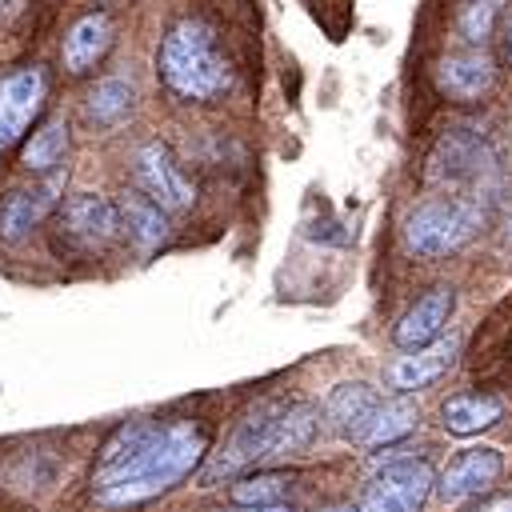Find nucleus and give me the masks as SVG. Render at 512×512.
Masks as SVG:
<instances>
[{
	"mask_svg": "<svg viewBox=\"0 0 512 512\" xmlns=\"http://www.w3.org/2000/svg\"><path fill=\"white\" fill-rule=\"evenodd\" d=\"M44 96H48V76L44 68H20V72H8L0 80V156L24 136V128L40 116L44 108Z\"/></svg>",
	"mask_w": 512,
	"mask_h": 512,
	"instance_id": "7",
	"label": "nucleus"
},
{
	"mask_svg": "<svg viewBox=\"0 0 512 512\" xmlns=\"http://www.w3.org/2000/svg\"><path fill=\"white\" fill-rule=\"evenodd\" d=\"M132 172H136L140 192H144L160 212H184V208H192L196 188H192V180L180 172V164L172 160L168 144H160V140L140 144V148H136V160H132Z\"/></svg>",
	"mask_w": 512,
	"mask_h": 512,
	"instance_id": "5",
	"label": "nucleus"
},
{
	"mask_svg": "<svg viewBox=\"0 0 512 512\" xmlns=\"http://www.w3.org/2000/svg\"><path fill=\"white\" fill-rule=\"evenodd\" d=\"M64 152H68V124H64L60 116H52V120H44L36 132H28V140H24V148H20V164H24L28 172H48V168L60 164Z\"/></svg>",
	"mask_w": 512,
	"mask_h": 512,
	"instance_id": "21",
	"label": "nucleus"
},
{
	"mask_svg": "<svg viewBox=\"0 0 512 512\" xmlns=\"http://www.w3.org/2000/svg\"><path fill=\"white\" fill-rule=\"evenodd\" d=\"M492 84H496V64L484 48L448 52L436 68V88L452 100H480Z\"/></svg>",
	"mask_w": 512,
	"mask_h": 512,
	"instance_id": "15",
	"label": "nucleus"
},
{
	"mask_svg": "<svg viewBox=\"0 0 512 512\" xmlns=\"http://www.w3.org/2000/svg\"><path fill=\"white\" fill-rule=\"evenodd\" d=\"M504 416V400L496 392H456L440 404V424L452 436H476Z\"/></svg>",
	"mask_w": 512,
	"mask_h": 512,
	"instance_id": "17",
	"label": "nucleus"
},
{
	"mask_svg": "<svg viewBox=\"0 0 512 512\" xmlns=\"http://www.w3.org/2000/svg\"><path fill=\"white\" fill-rule=\"evenodd\" d=\"M112 40H116V24H112L108 12H88V16H80V20L68 28L64 44H60L64 72H68V76H88V72L108 56Z\"/></svg>",
	"mask_w": 512,
	"mask_h": 512,
	"instance_id": "14",
	"label": "nucleus"
},
{
	"mask_svg": "<svg viewBox=\"0 0 512 512\" xmlns=\"http://www.w3.org/2000/svg\"><path fill=\"white\" fill-rule=\"evenodd\" d=\"M120 220H124V232L136 240V248L152 252L156 244H164L168 236V224H164V212L148 200V196H124L120 200Z\"/></svg>",
	"mask_w": 512,
	"mask_h": 512,
	"instance_id": "22",
	"label": "nucleus"
},
{
	"mask_svg": "<svg viewBox=\"0 0 512 512\" xmlns=\"http://www.w3.org/2000/svg\"><path fill=\"white\" fill-rule=\"evenodd\" d=\"M484 224V204L476 196H432L416 204L404 220V240L416 256H448L464 248Z\"/></svg>",
	"mask_w": 512,
	"mask_h": 512,
	"instance_id": "3",
	"label": "nucleus"
},
{
	"mask_svg": "<svg viewBox=\"0 0 512 512\" xmlns=\"http://www.w3.org/2000/svg\"><path fill=\"white\" fill-rule=\"evenodd\" d=\"M376 408H380V392L372 384H364V380L336 384L328 392V400H324V416H328V424L344 440H360L364 428H368V420L376 416Z\"/></svg>",
	"mask_w": 512,
	"mask_h": 512,
	"instance_id": "16",
	"label": "nucleus"
},
{
	"mask_svg": "<svg viewBox=\"0 0 512 512\" xmlns=\"http://www.w3.org/2000/svg\"><path fill=\"white\" fill-rule=\"evenodd\" d=\"M156 72H160V84L176 100H188V104L216 100L232 84V68L216 44L212 24L196 16H184L164 32L156 48Z\"/></svg>",
	"mask_w": 512,
	"mask_h": 512,
	"instance_id": "2",
	"label": "nucleus"
},
{
	"mask_svg": "<svg viewBox=\"0 0 512 512\" xmlns=\"http://www.w3.org/2000/svg\"><path fill=\"white\" fill-rule=\"evenodd\" d=\"M60 232L64 240H72L76 248H104L124 232L120 220V204H112L100 192H76L56 208Z\"/></svg>",
	"mask_w": 512,
	"mask_h": 512,
	"instance_id": "6",
	"label": "nucleus"
},
{
	"mask_svg": "<svg viewBox=\"0 0 512 512\" xmlns=\"http://www.w3.org/2000/svg\"><path fill=\"white\" fill-rule=\"evenodd\" d=\"M504 48H508V64H512V24H508V40H504Z\"/></svg>",
	"mask_w": 512,
	"mask_h": 512,
	"instance_id": "28",
	"label": "nucleus"
},
{
	"mask_svg": "<svg viewBox=\"0 0 512 512\" xmlns=\"http://www.w3.org/2000/svg\"><path fill=\"white\" fill-rule=\"evenodd\" d=\"M476 512H512V496H496V500H488V504H480Z\"/></svg>",
	"mask_w": 512,
	"mask_h": 512,
	"instance_id": "26",
	"label": "nucleus"
},
{
	"mask_svg": "<svg viewBox=\"0 0 512 512\" xmlns=\"http://www.w3.org/2000/svg\"><path fill=\"white\" fill-rule=\"evenodd\" d=\"M432 484H436V472L428 460L404 456V460L380 464V472L364 488L356 512H420Z\"/></svg>",
	"mask_w": 512,
	"mask_h": 512,
	"instance_id": "4",
	"label": "nucleus"
},
{
	"mask_svg": "<svg viewBox=\"0 0 512 512\" xmlns=\"http://www.w3.org/2000/svg\"><path fill=\"white\" fill-rule=\"evenodd\" d=\"M288 488H292V472H256L232 484V500L244 508H268L280 504Z\"/></svg>",
	"mask_w": 512,
	"mask_h": 512,
	"instance_id": "23",
	"label": "nucleus"
},
{
	"mask_svg": "<svg viewBox=\"0 0 512 512\" xmlns=\"http://www.w3.org/2000/svg\"><path fill=\"white\" fill-rule=\"evenodd\" d=\"M324 512H356V508H348V504H340V508H324Z\"/></svg>",
	"mask_w": 512,
	"mask_h": 512,
	"instance_id": "29",
	"label": "nucleus"
},
{
	"mask_svg": "<svg viewBox=\"0 0 512 512\" xmlns=\"http://www.w3.org/2000/svg\"><path fill=\"white\" fill-rule=\"evenodd\" d=\"M412 428H416V404H408L404 396H396V400H380L376 416L368 420V428H364V436H360L356 444H364V448L396 444V440H404Z\"/></svg>",
	"mask_w": 512,
	"mask_h": 512,
	"instance_id": "20",
	"label": "nucleus"
},
{
	"mask_svg": "<svg viewBox=\"0 0 512 512\" xmlns=\"http://www.w3.org/2000/svg\"><path fill=\"white\" fill-rule=\"evenodd\" d=\"M504 4H508V0H464V8H460V36H464L472 48H480V44L492 36V28H496Z\"/></svg>",
	"mask_w": 512,
	"mask_h": 512,
	"instance_id": "24",
	"label": "nucleus"
},
{
	"mask_svg": "<svg viewBox=\"0 0 512 512\" xmlns=\"http://www.w3.org/2000/svg\"><path fill=\"white\" fill-rule=\"evenodd\" d=\"M52 192H56V180L44 184V188H16V192L0 204V240H8V244L24 240V236L44 220V212L52 208V200H56Z\"/></svg>",
	"mask_w": 512,
	"mask_h": 512,
	"instance_id": "18",
	"label": "nucleus"
},
{
	"mask_svg": "<svg viewBox=\"0 0 512 512\" xmlns=\"http://www.w3.org/2000/svg\"><path fill=\"white\" fill-rule=\"evenodd\" d=\"M500 468H504V456H500L496 448H464V452L440 472L436 488H440L444 504H460V500L480 496L484 488H492L496 476H500Z\"/></svg>",
	"mask_w": 512,
	"mask_h": 512,
	"instance_id": "13",
	"label": "nucleus"
},
{
	"mask_svg": "<svg viewBox=\"0 0 512 512\" xmlns=\"http://www.w3.org/2000/svg\"><path fill=\"white\" fill-rule=\"evenodd\" d=\"M452 308H456V292H452L448 284L428 288V292H424V296L396 320V328H392V344H396L400 352H416V348L436 344V340L444 336V324H448Z\"/></svg>",
	"mask_w": 512,
	"mask_h": 512,
	"instance_id": "8",
	"label": "nucleus"
},
{
	"mask_svg": "<svg viewBox=\"0 0 512 512\" xmlns=\"http://www.w3.org/2000/svg\"><path fill=\"white\" fill-rule=\"evenodd\" d=\"M456 352H460V340L448 332V336H440L436 344H428V348H416V352H404V356H396L392 364H388V388L392 392H400V396H408V392H420V388H428V384H436L452 364H456Z\"/></svg>",
	"mask_w": 512,
	"mask_h": 512,
	"instance_id": "9",
	"label": "nucleus"
},
{
	"mask_svg": "<svg viewBox=\"0 0 512 512\" xmlns=\"http://www.w3.org/2000/svg\"><path fill=\"white\" fill-rule=\"evenodd\" d=\"M220 512H292L288 504H268V508H244V504H236V508H220Z\"/></svg>",
	"mask_w": 512,
	"mask_h": 512,
	"instance_id": "27",
	"label": "nucleus"
},
{
	"mask_svg": "<svg viewBox=\"0 0 512 512\" xmlns=\"http://www.w3.org/2000/svg\"><path fill=\"white\" fill-rule=\"evenodd\" d=\"M208 452V436L196 420H164V424H148V432L140 436V444L112 468L96 472V504L104 508H132L144 500L164 496L168 488H176Z\"/></svg>",
	"mask_w": 512,
	"mask_h": 512,
	"instance_id": "1",
	"label": "nucleus"
},
{
	"mask_svg": "<svg viewBox=\"0 0 512 512\" xmlns=\"http://www.w3.org/2000/svg\"><path fill=\"white\" fill-rule=\"evenodd\" d=\"M132 104H136V88H132L128 80H120V76H108V80H100V84L88 92L84 116H88V124H96V128H116V124H124V120L132 116Z\"/></svg>",
	"mask_w": 512,
	"mask_h": 512,
	"instance_id": "19",
	"label": "nucleus"
},
{
	"mask_svg": "<svg viewBox=\"0 0 512 512\" xmlns=\"http://www.w3.org/2000/svg\"><path fill=\"white\" fill-rule=\"evenodd\" d=\"M148 424L152 420H128V424H120L108 440H104V448H100V460H96V472H104V468H112V464H120L136 444H140V436L148 432Z\"/></svg>",
	"mask_w": 512,
	"mask_h": 512,
	"instance_id": "25",
	"label": "nucleus"
},
{
	"mask_svg": "<svg viewBox=\"0 0 512 512\" xmlns=\"http://www.w3.org/2000/svg\"><path fill=\"white\" fill-rule=\"evenodd\" d=\"M488 164V148L484 136H476L472 128H452L448 136H440V144L432 148L428 160V180L432 184H460V180H476Z\"/></svg>",
	"mask_w": 512,
	"mask_h": 512,
	"instance_id": "11",
	"label": "nucleus"
},
{
	"mask_svg": "<svg viewBox=\"0 0 512 512\" xmlns=\"http://www.w3.org/2000/svg\"><path fill=\"white\" fill-rule=\"evenodd\" d=\"M280 408H284V404H276V400H260V404L240 420V428L232 432V440L224 444V452L208 460V468L200 472V480H204V484H216L220 476H232V472H240V468H252L256 448H260V436L268 432V424L276 420Z\"/></svg>",
	"mask_w": 512,
	"mask_h": 512,
	"instance_id": "12",
	"label": "nucleus"
},
{
	"mask_svg": "<svg viewBox=\"0 0 512 512\" xmlns=\"http://www.w3.org/2000/svg\"><path fill=\"white\" fill-rule=\"evenodd\" d=\"M316 432H320V408L316 404H284L276 412V420L268 424V432L260 436L252 464H272V460L296 456L316 440Z\"/></svg>",
	"mask_w": 512,
	"mask_h": 512,
	"instance_id": "10",
	"label": "nucleus"
},
{
	"mask_svg": "<svg viewBox=\"0 0 512 512\" xmlns=\"http://www.w3.org/2000/svg\"><path fill=\"white\" fill-rule=\"evenodd\" d=\"M96 4H112V0H96Z\"/></svg>",
	"mask_w": 512,
	"mask_h": 512,
	"instance_id": "30",
	"label": "nucleus"
}]
</instances>
